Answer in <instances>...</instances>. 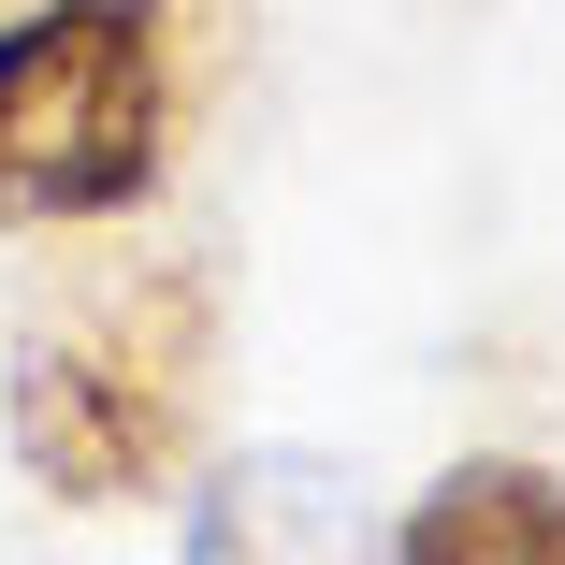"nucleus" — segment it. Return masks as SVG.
<instances>
[{"instance_id":"obj_1","label":"nucleus","mask_w":565,"mask_h":565,"mask_svg":"<svg viewBox=\"0 0 565 565\" xmlns=\"http://www.w3.org/2000/svg\"><path fill=\"white\" fill-rule=\"evenodd\" d=\"M217 319H233V290H217L203 247L131 262L117 290L58 305L30 333V363H15V406H0L30 493H58V508H146V493H174L203 465Z\"/></svg>"},{"instance_id":"obj_2","label":"nucleus","mask_w":565,"mask_h":565,"mask_svg":"<svg viewBox=\"0 0 565 565\" xmlns=\"http://www.w3.org/2000/svg\"><path fill=\"white\" fill-rule=\"evenodd\" d=\"M189 131L174 0H15L0 15V233H117Z\"/></svg>"},{"instance_id":"obj_3","label":"nucleus","mask_w":565,"mask_h":565,"mask_svg":"<svg viewBox=\"0 0 565 565\" xmlns=\"http://www.w3.org/2000/svg\"><path fill=\"white\" fill-rule=\"evenodd\" d=\"M174 565H377V522H363V479L333 449H217L189 479V522H174Z\"/></svg>"},{"instance_id":"obj_4","label":"nucleus","mask_w":565,"mask_h":565,"mask_svg":"<svg viewBox=\"0 0 565 565\" xmlns=\"http://www.w3.org/2000/svg\"><path fill=\"white\" fill-rule=\"evenodd\" d=\"M377 565H565V465H522V449H465V465H435Z\"/></svg>"}]
</instances>
